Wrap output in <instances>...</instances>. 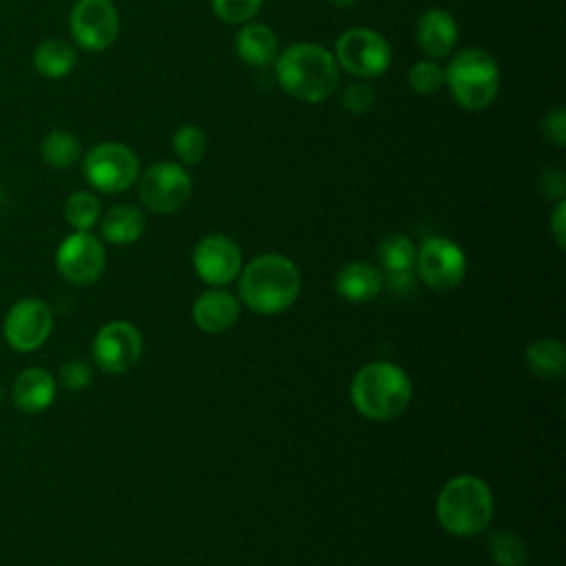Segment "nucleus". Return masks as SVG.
<instances>
[{
	"instance_id": "1",
	"label": "nucleus",
	"mask_w": 566,
	"mask_h": 566,
	"mask_svg": "<svg viewBox=\"0 0 566 566\" xmlns=\"http://www.w3.org/2000/svg\"><path fill=\"white\" fill-rule=\"evenodd\" d=\"M274 75L287 95L305 104L329 99L338 86V64L334 55L312 42H296L279 51Z\"/></svg>"
},
{
	"instance_id": "2",
	"label": "nucleus",
	"mask_w": 566,
	"mask_h": 566,
	"mask_svg": "<svg viewBox=\"0 0 566 566\" xmlns=\"http://www.w3.org/2000/svg\"><path fill=\"white\" fill-rule=\"evenodd\" d=\"M301 292V272L283 254L254 256L241 272L239 296L256 314H279L287 310Z\"/></svg>"
},
{
	"instance_id": "3",
	"label": "nucleus",
	"mask_w": 566,
	"mask_h": 566,
	"mask_svg": "<svg viewBox=\"0 0 566 566\" xmlns=\"http://www.w3.org/2000/svg\"><path fill=\"white\" fill-rule=\"evenodd\" d=\"M352 402L369 420L398 418L411 400V380L394 363L376 360L358 369L352 380Z\"/></svg>"
},
{
	"instance_id": "4",
	"label": "nucleus",
	"mask_w": 566,
	"mask_h": 566,
	"mask_svg": "<svg viewBox=\"0 0 566 566\" xmlns=\"http://www.w3.org/2000/svg\"><path fill=\"white\" fill-rule=\"evenodd\" d=\"M436 517L444 531L460 537L482 533L493 517V493L478 475L451 478L438 493Z\"/></svg>"
},
{
	"instance_id": "5",
	"label": "nucleus",
	"mask_w": 566,
	"mask_h": 566,
	"mask_svg": "<svg viewBox=\"0 0 566 566\" xmlns=\"http://www.w3.org/2000/svg\"><path fill=\"white\" fill-rule=\"evenodd\" d=\"M444 84L464 111H484L500 91V69L484 49H462L444 69Z\"/></svg>"
},
{
	"instance_id": "6",
	"label": "nucleus",
	"mask_w": 566,
	"mask_h": 566,
	"mask_svg": "<svg viewBox=\"0 0 566 566\" xmlns=\"http://www.w3.org/2000/svg\"><path fill=\"white\" fill-rule=\"evenodd\" d=\"M84 179L104 195L128 190L139 177V159L133 148L119 142L93 146L82 161Z\"/></svg>"
},
{
	"instance_id": "7",
	"label": "nucleus",
	"mask_w": 566,
	"mask_h": 566,
	"mask_svg": "<svg viewBox=\"0 0 566 566\" xmlns=\"http://www.w3.org/2000/svg\"><path fill=\"white\" fill-rule=\"evenodd\" d=\"M334 60L347 73L363 80H371L380 77L389 69L391 46L378 31L354 27L338 35Z\"/></svg>"
},
{
	"instance_id": "8",
	"label": "nucleus",
	"mask_w": 566,
	"mask_h": 566,
	"mask_svg": "<svg viewBox=\"0 0 566 566\" xmlns=\"http://www.w3.org/2000/svg\"><path fill=\"white\" fill-rule=\"evenodd\" d=\"M137 197L150 212L170 214L181 210L192 195V179L184 166L159 161L137 177Z\"/></svg>"
},
{
	"instance_id": "9",
	"label": "nucleus",
	"mask_w": 566,
	"mask_h": 566,
	"mask_svg": "<svg viewBox=\"0 0 566 566\" xmlns=\"http://www.w3.org/2000/svg\"><path fill=\"white\" fill-rule=\"evenodd\" d=\"M413 265L422 283L436 292L458 287L467 274L464 250L447 237H429L416 252Z\"/></svg>"
},
{
	"instance_id": "10",
	"label": "nucleus",
	"mask_w": 566,
	"mask_h": 566,
	"mask_svg": "<svg viewBox=\"0 0 566 566\" xmlns=\"http://www.w3.org/2000/svg\"><path fill=\"white\" fill-rule=\"evenodd\" d=\"M69 29L80 49L104 51L117 40L119 13L113 0H75Z\"/></svg>"
},
{
	"instance_id": "11",
	"label": "nucleus",
	"mask_w": 566,
	"mask_h": 566,
	"mask_svg": "<svg viewBox=\"0 0 566 566\" xmlns=\"http://www.w3.org/2000/svg\"><path fill=\"white\" fill-rule=\"evenodd\" d=\"M55 265L66 281L75 285H88L102 276L106 252L102 241L88 230H75L60 243L55 252Z\"/></svg>"
},
{
	"instance_id": "12",
	"label": "nucleus",
	"mask_w": 566,
	"mask_h": 566,
	"mask_svg": "<svg viewBox=\"0 0 566 566\" xmlns=\"http://www.w3.org/2000/svg\"><path fill=\"white\" fill-rule=\"evenodd\" d=\"M144 352L139 329L128 321L106 323L93 338V360L108 374H124L137 365Z\"/></svg>"
},
{
	"instance_id": "13",
	"label": "nucleus",
	"mask_w": 566,
	"mask_h": 566,
	"mask_svg": "<svg viewBox=\"0 0 566 566\" xmlns=\"http://www.w3.org/2000/svg\"><path fill=\"white\" fill-rule=\"evenodd\" d=\"M53 329V316L44 301L22 298L4 318V338L15 352H33L44 345Z\"/></svg>"
},
{
	"instance_id": "14",
	"label": "nucleus",
	"mask_w": 566,
	"mask_h": 566,
	"mask_svg": "<svg viewBox=\"0 0 566 566\" xmlns=\"http://www.w3.org/2000/svg\"><path fill=\"white\" fill-rule=\"evenodd\" d=\"M192 265L208 285H226L241 272V250L226 234H208L197 243Z\"/></svg>"
},
{
	"instance_id": "15",
	"label": "nucleus",
	"mask_w": 566,
	"mask_h": 566,
	"mask_svg": "<svg viewBox=\"0 0 566 566\" xmlns=\"http://www.w3.org/2000/svg\"><path fill=\"white\" fill-rule=\"evenodd\" d=\"M241 305L234 294L223 287H212L199 294L192 305V321L206 334H223L239 321Z\"/></svg>"
},
{
	"instance_id": "16",
	"label": "nucleus",
	"mask_w": 566,
	"mask_h": 566,
	"mask_svg": "<svg viewBox=\"0 0 566 566\" xmlns=\"http://www.w3.org/2000/svg\"><path fill=\"white\" fill-rule=\"evenodd\" d=\"M416 40H418V46L431 60L447 57L458 42V24H455L453 15L444 9H438V7L427 9L418 18Z\"/></svg>"
},
{
	"instance_id": "17",
	"label": "nucleus",
	"mask_w": 566,
	"mask_h": 566,
	"mask_svg": "<svg viewBox=\"0 0 566 566\" xmlns=\"http://www.w3.org/2000/svg\"><path fill=\"white\" fill-rule=\"evenodd\" d=\"M13 402L27 413H38L46 409L55 398V380L42 367H29L18 374L11 389Z\"/></svg>"
},
{
	"instance_id": "18",
	"label": "nucleus",
	"mask_w": 566,
	"mask_h": 566,
	"mask_svg": "<svg viewBox=\"0 0 566 566\" xmlns=\"http://www.w3.org/2000/svg\"><path fill=\"white\" fill-rule=\"evenodd\" d=\"M334 287L338 296L352 303H365L380 294L382 276L380 272L367 261H352L347 263L334 279Z\"/></svg>"
},
{
	"instance_id": "19",
	"label": "nucleus",
	"mask_w": 566,
	"mask_h": 566,
	"mask_svg": "<svg viewBox=\"0 0 566 566\" xmlns=\"http://www.w3.org/2000/svg\"><path fill=\"white\" fill-rule=\"evenodd\" d=\"M237 55L250 66H268L279 55L276 33L261 22H245L234 40Z\"/></svg>"
},
{
	"instance_id": "20",
	"label": "nucleus",
	"mask_w": 566,
	"mask_h": 566,
	"mask_svg": "<svg viewBox=\"0 0 566 566\" xmlns=\"http://www.w3.org/2000/svg\"><path fill=\"white\" fill-rule=\"evenodd\" d=\"M102 237L115 245L135 243L146 230V217L137 206L119 203L113 206L102 219Z\"/></svg>"
},
{
	"instance_id": "21",
	"label": "nucleus",
	"mask_w": 566,
	"mask_h": 566,
	"mask_svg": "<svg viewBox=\"0 0 566 566\" xmlns=\"http://www.w3.org/2000/svg\"><path fill=\"white\" fill-rule=\"evenodd\" d=\"M77 64V51L71 42L60 38L42 40L33 51V66L40 75L60 80L66 77Z\"/></svg>"
},
{
	"instance_id": "22",
	"label": "nucleus",
	"mask_w": 566,
	"mask_h": 566,
	"mask_svg": "<svg viewBox=\"0 0 566 566\" xmlns=\"http://www.w3.org/2000/svg\"><path fill=\"white\" fill-rule=\"evenodd\" d=\"M526 367L542 380H557L566 371V349L555 338H539L526 347Z\"/></svg>"
},
{
	"instance_id": "23",
	"label": "nucleus",
	"mask_w": 566,
	"mask_h": 566,
	"mask_svg": "<svg viewBox=\"0 0 566 566\" xmlns=\"http://www.w3.org/2000/svg\"><path fill=\"white\" fill-rule=\"evenodd\" d=\"M40 155H42V161L49 164L51 168L66 170L80 161L82 146L73 133L55 128L44 135L40 144Z\"/></svg>"
},
{
	"instance_id": "24",
	"label": "nucleus",
	"mask_w": 566,
	"mask_h": 566,
	"mask_svg": "<svg viewBox=\"0 0 566 566\" xmlns=\"http://www.w3.org/2000/svg\"><path fill=\"white\" fill-rule=\"evenodd\" d=\"M378 256L382 268L394 274V272H411L413 263H416V248L411 243L409 237L394 232L387 234L380 243H378Z\"/></svg>"
},
{
	"instance_id": "25",
	"label": "nucleus",
	"mask_w": 566,
	"mask_h": 566,
	"mask_svg": "<svg viewBox=\"0 0 566 566\" xmlns=\"http://www.w3.org/2000/svg\"><path fill=\"white\" fill-rule=\"evenodd\" d=\"M102 214L99 199L93 192L77 190L64 201V219L75 230H91Z\"/></svg>"
},
{
	"instance_id": "26",
	"label": "nucleus",
	"mask_w": 566,
	"mask_h": 566,
	"mask_svg": "<svg viewBox=\"0 0 566 566\" xmlns=\"http://www.w3.org/2000/svg\"><path fill=\"white\" fill-rule=\"evenodd\" d=\"M172 150L184 164L195 166L208 153V135L195 124H184L172 135Z\"/></svg>"
},
{
	"instance_id": "27",
	"label": "nucleus",
	"mask_w": 566,
	"mask_h": 566,
	"mask_svg": "<svg viewBox=\"0 0 566 566\" xmlns=\"http://www.w3.org/2000/svg\"><path fill=\"white\" fill-rule=\"evenodd\" d=\"M489 555L497 566H524L526 544L517 533L497 531L489 539Z\"/></svg>"
},
{
	"instance_id": "28",
	"label": "nucleus",
	"mask_w": 566,
	"mask_h": 566,
	"mask_svg": "<svg viewBox=\"0 0 566 566\" xmlns=\"http://www.w3.org/2000/svg\"><path fill=\"white\" fill-rule=\"evenodd\" d=\"M407 82L418 95L438 93L444 84V69L436 60H420L409 69Z\"/></svg>"
},
{
	"instance_id": "29",
	"label": "nucleus",
	"mask_w": 566,
	"mask_h": 566,
	"mask_svg": "<svg viewBox=\"0 0 566 566\" xmlns=\"http://www.w3.org/2000/svg\"><path fill=\"white\" fill-rule=\"evenodd\" d=\"M210 4L217 18L226 24H245L261 9V0H210Z\"/></svg>"
},
{
	"instance_id": "30",
	"label": "nucleus",
	"mask_w": 566,
	"mask_h": 566,
	"mask_svg": "<svg viewBox=\"0 0 566 566\" xmlns=\"http://www.w3.org/2000/svg\"><path fill=\"white\" fill-rule=\"evenodd\" d=\"M376 102V91L365 82H354L343 91L340 104L352 115H365Z\"/></svg>"
},
{
	"instance_id": "31",
	"label": "nucleus",
	"mask_w": 566,
	"mask_h": 566,
	"mask_svg": "<svg viewBox=\"0 0 566 566\" xmlns=\"http://www.w3.org/2000/svg\"><path fill=\"white\" fill-rule=\"evenodd\" d=\"M60 380L66 389H84L91 380H93V367L88 365V360L82 358H71L62 365L60 369Z\"/></svg>"
},
{
	"instance_id": "32",
	"label": "nucleus",
	"mask_w": 566,
	"mask_h": 566,
	"mask_svg": "<svg viewBox=\"0 0 566 566\" xmlns=\"http://www.w3.org/2000/svg\"><path fill=\"white\" fill-rule=\"evenodd\" d=\"M542 135L546 142H551L553 146L562 148L566 144V111L564 106H555L551 108L544 117H542Z\"/></svg>"
},
{
	"instance_id": "33",
	"label": "nucleus",
	"mask_w": 566,
	"mask_h": 566,
	"mask_svg": "<svg viewBox=\"0 0 566 566\" xmlns=\"http://www.w3.org/2000/svg\"><path fill=\"white\" fill-rule=\"evenodd\" d=\"M539 190L546 199H564L566 195V175L559 168H546L539 177Z\"/></svg>"
},
{
	"instance_id": "34",
	"label": "nucleus",
	"mask_w": 566,
	"mask_h": 566,
	"mask_svg": "<svg viewBox=\"0 0 566 566\" xmlns=\"http://www.w3.org/2000/svg\"><path fill=\"white\" fill-rule=\"evenodd\" d=\"M551 232L557 241L559 248L566 245V201L559 199L553 208V214H551Z\"/></svg>"
},
{
	"instance_id": "35",
	"label": "nucleus",
	"mask_w": 566,
	"mask_h": 566,
	"mask_svg": "<svg viewBox=\"0 0 566 566\" xmlns=\"http://www.w3.org/2000/svg\"><path fill=\"white\" fill-rule=\"evenodd\" d=\"M358 0H329V4L338 7V9H347V7H354Z\"/></svg>"
}]
</instances>
